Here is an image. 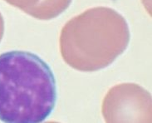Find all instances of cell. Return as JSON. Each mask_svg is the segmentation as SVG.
I'll return each mask as SVG.
<instances>
[{"label":"cell","instance_id":"2","mask_svg":"<svg viewBox=\"0 0 152 123\" xmlns=\"http://www.w3.org/2000/svg\"><path fill=\"white\" fill-rule=\"evenodd\" d=\"M130 29L113 8L97 7L72 18L62 28L60 50L74 69L94 72L111 64L127 48Z\"/></svg>","mask_w":152,"mask_h":123},{"label":"cell","instance_id":"3","mask_svg":"<svg viewBox=\"0 0 152 123\" xmlns=\"http://www.w3.org/2000/svg\"><path fill=\"white\" fill-rule=\"evenodd\" d=\"M13 7L40 20L57 18L70 6L72 0H4Z\"/></svg>","mask_w":152,"mask_h":123},{"label":"cell","instance_id":"4","mask_svg":"<svg viewBox=\"0 0 152 123\" xmlns=\"http://www.w3.org/2000/svg\"><path fill=\"white\" fill-rule=\"evenodd\" d=\"M4 18L2 16L1 12H0V42L2 40V37L4 36Z\"/></svg>","mask_w":152,"mask_h":123},{"label":"cell","instance_id":"1","mask_svg":"<svg viewBox=\"0 0 152 123\" xmlns=\"http://www.w3.org/2000/svg\"><path fill=\"white\" fill-rule=\"evenodd\" d=\"M58 92L48 64L27 51L0 54V121L40 123L53 111Z\"/></svg>","mask_w":152,"mask_h":123}]
</instances>
